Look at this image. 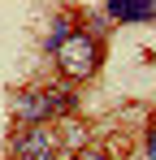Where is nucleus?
Masks as SVG:
<instances>
[{
	"label": "nucleus",
	"mask_w": 156,
	"mask_h": 160,
	"mask_svg": "<svg viewBox=\"0 0 156 160\" xmlns=\"http://www.w3.org/2000/svg\"><path fill=\"white\" fill-rule=\"evenodd\" d=\"M56 56H61V69H65L70 78H91V74H96V65H100V43H96L91 35L74 30Z\"/></svg>",
	"instance_id": "2"
},
{
	"label": "nucleus",
	"mask_w": 156,
	"mask_h": 160,
	"mask_svg": "<svg viewBox=\"0 0 156 160\" xmlns=\"http://www.w3.org/2000/svg\"><path fill=\"white\" fill-rule=\"evenodd\" d=\"M70 104H74V95H70L65 87H52V91H26L22 100H18V117H22L26 126H44L48 117L65 112Z\"/></svg>",
	"instance_id": "1"
},
{
	"label": "nucleus",
	"mask_w": 156,
	"mask_h": 160,
	"mask_svg": "<svg viewBox=\"0 0 156 160\" xmlns=\"http://www.w3.org/2000/svg\"><path fill=\"white\" fill-rule=\"evenodd\" d=\"M148 160H156V130L148 134Z\"/></svg>",
	"instance_id": "7"
},
{
	"label": "nucleus",
	"mask_w": 156,
	"mask_h": 160,
	"mask_svg": "<svg viewBox=\"0 0 156 160\" xmlns=\"http://www.w3.org/2000/svg\"><path fill=\"white\" fill-rule=\"evenodd\" d=\"M70 35H74V30H70V26H65V22H61V26H56V30H52V35H48V48H52V52H61Z\"/></svg>",
	"instance_id": "5"
},
{
	"label": "nucleus",
	"mask_w": 156,
	"mask_h": 160,
	"mask_svg": "<svg viewBox=\"0 0 156 160\" xmlns=\"http://www.w3.org/2000/svg\"><path fill=\"white\" fill-rule=\"evenodd\" d=\"M56 152H61V138L48 126H26L13 138V160H56Z\"/></svg>",
	"instance_id": "3"
},
{
	"label": "nucleus",
	"mask_w": 156,
	"mask_h": 160,
	"mask_svg": "<svg viewBox=\"0 0 156 160\" xmlns=\"http://www.w3.org/2000/svg\"><path fill=\"white\" fill-rule=\"evenodd\" d=\"M104 13L108 18H117V22H143V18H152L156 13V4H104Z\"/></svg>",
	"instance_id": "4"
},
{
	"label": "nucleus",
	"mask_w": 156,
	"mask_h": 160,
	"mask_svg": "<svg viewBox=\"0 0 156 160\" xmlns=\"http://www.w3.org/2000/svg\"><path fill=\"white\" fill-rule=\"evenodd\" d=\"M74 160H108V156H104V152H78Z\"/></svg>",
	"instance_id": "6"
}]
</instances>
